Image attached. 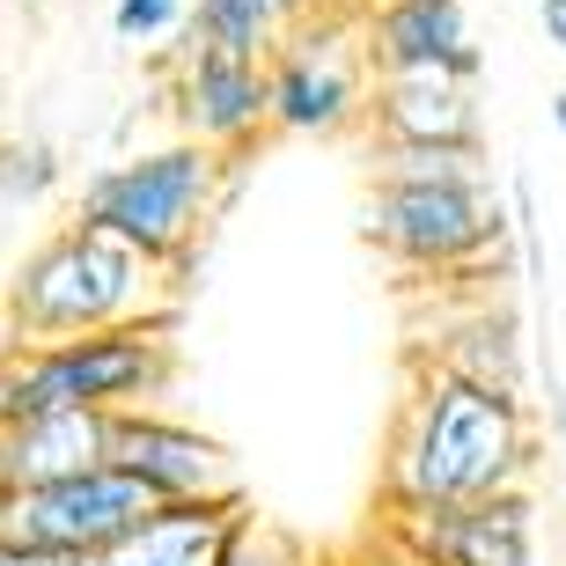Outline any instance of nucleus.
I'll return each instance as SVG.
<instances>
[{
  "label": "nucleus",
  "instance_id": "obj_1",
  "mask_svg": "<svg viewBox=\"0 0 566 566\" xmlns=\"http://www.w3.org/2000/svg\"><path fill=\"white\" fill-rule=\"evenodd\" d=\"M530 471H537V405H530V390L463 376V368H441V360H412L376 507L471 501V493L530 485Z\"/></svg>",
  "mask_w": 566,
  "mask_h": 566
},
{
  "label": "nucleus",
  "instance_id": "obj_2",
  "mask_svg": "<svg viewBox=\"0 0 566 566\" xmlns=\"http://www.w3.org/2000/svg\"><path fill=\"white\" fill-rule=\"evenodd\" d=\"M368 243L390 265L427 280H471L479 294H501V280H523L515 258V213L493 169H405L368 185Z\"/></svg>",
  "mask_w": 566,
  "mask_h": 566
},
{
  "label": "nucleus",
  "instance_id": "obj_3",
  "mask_svg": "<svg viewBox=\"0 0 566 566\" xmlns=\"http://www.w3.org/2000/svg\"><path fill=\"white\" fill-rule=\"evenodd\" d=\"M177 376V310L74 338H0V427L30 412L155 405Z\"/></svg>",
  "mask_w": 566,
  "mask_h": 566
},
{
  "label": "nucleus",
  "instance_id": "obj_4",
  "mask_svg": "<svg viewBox=\"0 0 566 566\" xmlns=\"http://www.w3.org/2000/svg\"><path fill=\"white\" fill-rule=\"evenodd\" d=\"M133 316H169V265L82 213L44 235L8 280V338H74Z\"/></svg>",
  "mask_w": 566,
  "mask_h": 566
},
{
  "label": "nucleus",
  "instance_id": "obj_5",
  "mask_svg": "<svg viewBox=\"0 0 566 566\" xmlns=\"http://www.w3.org/2000/svg\"><path fill=\"white\" fill-rule=\"evenodd\" d=\"M235 163H243V155L177 133L169 147H140L126 163H104L82 185L74 213L96 221V229H111V235H126L133 251H147L155 265L177 273L191 258V243L207 235V221L221 213V199H229Z\"/></svg>",
  "mask_w": 566,
  "mask_h": 566
},
{
  "label": "nucleus",
  "instance_id": "obj_6",
  "mask_svg": "<svg viewBox=\"0 0 566 566\" xmlns=\"http://www.w3.org/2000/svg\"><path fill=\"white\" fill-rule=\"evenodd\" d=\"M265 88H273V133L287 140H338L368 126L376 60L360 38V8H310L265 52Z\"/></svg>",
  "mask_w": 566,
  "mask_h": 566
},
{
  "label": "nucleus",
  "instance_id": "obj_7",
  "mask_svg": "<svg viewBox=\"0 0 566 566\" xmlns=\"http://www.w3.org/2000/svg\"><path fill=\"white\" fill-rule=\"evenodd\" d=\"M155 507L126 463H88L66 479H30V485H0V537H15L30 552H60L82 566L88 552H104L118 530H133Z\"/></svg>",
  "mask_w": 566,
  "mask_h": 566
},
{
  "label": "nucleus",
  "instance_id": "obj_8",
  "mask_svg": "<svg viewBox=\"0 0 566 566\" xmlns=\"http://www.w3.org/2000/svg\"><path fill=\"white\" fill-rule=\"evenodd\" d=\"M376 523L427 566H537V493L530 485L471 493V501L376 507Z\"/></svg>",
  "mask_w": 566,
  "mask_h": 566
},
{
  "label": "nucleus",
  "instance_id": "obj_9",
  "mask_svg": "<svg viewBox=\"0 0 566 566\" xmlns=\"http://www.w3.org/2000/svg\"><path fill=\"white\" fill-rule=\"evenodd\" d=\"M169 118L185 140L251 155L273 133V88H265V60L221 52V44L185 38L177 66H169Z\"/></svg>",
  "mask_w": 566,
  "mask_h": 566
},
{
  "label": "nucleus",
  "instance_id": "obj_10",
  "mask_svg": "<svg viewBox=\"0 0 566 566\" xmlns=\"http://www.w3.org/2000/svg\"><path fill=\"white\" fill-rule=\"evenodd\" d=\"M111 463H126L155 501H199V493H251L229 441L191 420H169L163 405H118L111 412Z\"/></svg>",
  "mask_w": 566,
  "mask_h": 566
},
{
  "label": "nucleus",
  "instance_id": "obj_11",
  "mask_svg": "<svg viewBox=\"0 0 566 566\" xmlns=\"http://www.w3.org/2000/svg\"><path fill=\"white\" fill-rule=\"evenodd\" d=\"M360 38L376 74H449V82L485 74L463 0H360Z\"/></svg>",
  "mask_w": 566,
  "mask_h": 566
},
{
  "label": "nucleus",
  "instance_id": "obj_12",
  "mask_svg": "<svg viewBox=\"0 0 566 566\" xmlns=\"http://www.w3.org/2000/svg\"><path fill=\"white\" fill-rule=\"evenodd\" d=\"M251 515V493H199V501H155L133 530H118L82 566H221L229 537Z\"/></svg>",
  "mask_w": 566,
  "mask_h": 566
},
{
  "label": "nucleus",
  "instance_id": "obj_13",
  "mask_svg": "<svg viewBox=\"0 0 566 566\" xmlns=\"http://www.w3.org/2000/svg\"><path fill=\"white\" fill-rule=\"evenodd\" d=\"M368 140L376 147H485L479 82H449V74H376Z\"/></svg>",
  "mask_w": 566,
  "mask_h": 566
},
{
  "label": "nucleus",
  "instance_id": "obj_14",
  "mask_svg": "<svg viewBox=\"0 0 566 566\" xmlns=\"http://www.w3.org/2000/svg\"><path fill=\"white\" fill-rule=\"evenodd\" d=\"M412 360H441V368H463V376L530 390V332L507 294H471V310L457 324H441L434 346H420Z\"/></svg>",
  "mask_w": 566,
  "mask_h": 566
},
{
  "label": "nucleus",
  "instance_id": "obj_15",
  "mask_svg": "<svg viewBox=\"0 0 566 566\" xmlns=\"http://www.w3.org/2000/svg\"><path fill=\"white\" fill-rule=\"evenodd\" d=\"M0 463H8V485L30 479H66V471H88V463H111V412H30V420L0 427Z\"/></svg>",
  "mask_w": 566,
  "mask_h": 566
},
{
  "label": "nucleus",
  "instance_id": "obj_16",
  "mask_svg": "<svg viewBox=\"0 0 566 566\" xmlns=\"http://www.w3.org/2000/svg\"><path fill=\"white\" fill-rule=\"evenodd\" d=\"M310 8L316 0H199V8L185 15V38L221 44V52H243V60H265Z\"/></svg>",
  "mask_w": 566,
  "mask_h": 566
},
{
  "label": "nucleus",
  "instance_id": "obj_17",
  "mask_svg": "<svg viewBox=\"0 0 566 566\" xmlns=\"http://www.w3.org/2000/svg\"><path fill=\"white\" fill-rule=\"evenodd\" d=\"M66 185V155L44 133H8L0 140V213H38Z\"/></svg>",
  "mask_w": 566,
  "mask_h": 566
},
{
  "label": "nucleus",
  "instance_id": "obj_18",
  "mask_svg": "<svg viewBox=\"0 0 566 566\" xmlns=\"http://www.w3.org/2000/svg\"><path fill=\"white\" fill-rule=\"evenodd\" d=\"M221 566H324V552L310 545V537H294L287 523H273V515H243V530L229 537V552H221Z\"/></svg>",
  "mask_w": 566,
  "mask_h": 566
},
{
  "label": "nucleus",
  "instance_id": "obj_19",
  "mask_svg": "<svg viewBox=\"0 0 566 566\" xmlns=\"http://www.w3.org/2000/svg\"><path fill=\"white\" fill-rule=\"evenodd\" d=\"M507 213H515V258H523V287L537 294V310L552 302V265H545V213H537V185L530 169L507 177Z\"/></svg>",
  "mask_w": 566,
  "mask_h": 566
},
{
  "label": "nucleus",
  "instance_id": "obj_20",
  "mask_svg": "<svg viewBox=\"0 0 566 566\" xmlns=\"http://www.w3.org/2000/svg\"><path fill=\"white\" fill-rule=\"evenodd\" d=\"M185 0H111V30H118V44H155L169 38V30H185Z\"/></svg>",
  "mask_w": 566,
  "mask_h": 566
},
{
  "label": "nucleus",
  "instance_id": "obj_21",
  "mask_svg": "<svg viewBox=\"0 0 566 566\" xmlns=\"http://www.w3.org/2000/svg\"><path fill=\"white\" fill-rule=\"evenodd\" d=\"M324 566H427V559H420L412 545H398V537H390L382 523H360L346 545L324 552Z\"/></svg>",
  "mask_w": 566,
  "mask_h": 566
},
{
  "label": "nucleus",
  "instance_id": "obj_22",
  "mask_svg": "<svg viewBox=\"0 0 566 566\" xmlns=\"http://www.w3.org/2000/svg\"><path fill=\"white\" fill-rule=\"evenodd\" d=\"M545 420H552V441H566V376L545 368Z\"/></svg>",
  "mask_w": 566,
  "mask_h": 566
},
{
  "label": "nucleus",
  "instance_id": "obj_23",
  "mask_svg": "<svg viewBox=\"0 0 566 566\" xmlns=\"http://www.w3.org/2000/svg\"><path fill=\"white\" fill-rule=\"evenodd\" d=\"M0 566H74V559H60V552H30V545H15V537H0Z\"/></svg>",
  "mask_w": 566,
  "mask_h": 566
},
{
  "label": "nucleus",
  "instance_id": "obj_24",
  "mask_svg": "<svg viewBox=\"0 0 566 566\" xmlns=\"http://www.w3.org/2000/svg\"><path fill=\"white\" fill-rule=\"evenodd\" d=\"M537 22H545L552 52H566V0H537Z\"/></svg>",
  "mask_w": 566,
  "mask_h": 566
},
{
  "label": "nucleus",
  "instance_id": "obj_25",
  "mask_svg": "<svg viewBox=\"0 0 566 566\" xmlns=\"http://www.w3.org/2000/svg\"><path fill=\"white\" fill-rule=\"evenodd\" d=\"M552 133H566V88H552Z\"/></svg>",
  "mask_w": 566,
  "mask_h": 566
},
{
  "label": "nucleus",
  "instance_id": "obj_26",
  "mask_svg": "<svg viewBox=\"0 0 566 566\" xmlns=\"http://www.w3.org/2000/svg\"><path fill=\"white\" fill-rule=\"evenodd\" d=\"M316 8H360V0H316Z\"/></svg>",
  "mask_w": 566,
  "mask_h": 566
},
{
  "label": "nucleus",
  "instance_id": "obj_27",
  "mask_svg": "<svg viewBox=\"0 0 566 566\" xmlns=\"http://www.w3.org/2000/svg\"><path fill=\"white\" fill-rule=\"evenodd\" d=\"M0 485H8V463H0Z\"/></svg>",
  "mask_w": 566,
  "mask_h": 566
}]
</instances>
